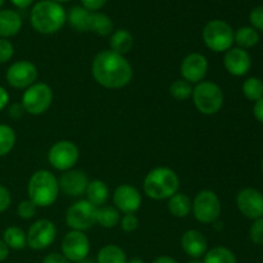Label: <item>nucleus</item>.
I'll return each instance as SVG.
<instances>
[{
	"mask_svg": "<svg viewBox=\"0 0 263 263\" xmlns=\"http://www.w3.org/2000/svg\"><path fill=\"white\" fill-rule=\"evenodd\" d=\"M181 248L193 259H199L208 251L205 236L198 230H187L181 238Z\"/></svg>",
	"mask_w": 263,
	"mask_h": 263,
	"instance_id": "nucleus-19",
	"label": "nucleus"
},
{
	"mask_svg": "<svg viewBox=\"0 0 263 263\" xmlns=\"http://www.w3.org/2000/svg\"><path fill=\"white\" fill-rule=\"evenodd\" d=\"M121 229H122L125 233H133L138 229L139 226V218L136 217L135 213H127V215L123 216L120 221Z\"/></svg>",
	"mask_w": 263,
	"mask_h": 263,
	"instance_id": "nucleus-38",
	"label": "nucleus"
},
{
	"mask_svg": "<svg viewBox=\"0 0 263 263\" xmlns=\"http://www.w3.org/2000/svg\"><path fill=\"white\" fill-rule=\"evenodd\" d=\"M207 72L208 61L200 53L187 54L180 66V73L182 79L190 84H199L207 76Z\"/></svg>",
	"mask_w": 263,
	"mask_h": 263,
	"instance_id": "nucleus-15",
	"label": "nucleus"
},
{
	"mask_svg": "<svg viewBox=\"0 0 263 263\" xmlns=\"http://www.w3.org/2000/svg\"><path fill=\"white\" fill-rule=\"evenodd\" d=\"M53 103V90L44 82H35L25 90L22 95V104L25 112L32 116L44 115Z\"/></svg>",
	"mask_w": 263,
	"mask_h": 263,
	"instance_id": "nucleus-7",
	"label": "nucleus"
},
{
	"mask_svg": "<svg viewBox=\"0 0 263 263\" xmlns=\"http://www.w3.org/2000/svg\"><path fill=\"white\" fill-rule=\"evenodd\" d=\"M3 4H4V0H0V7H2Z\"/></svg>",
	"mask_w": 263,
	"mask_h": 263,
	"instance_id": "nucleus-53",
	"label": "nucleus"
},
{
	"mask_svg": "<svg viewBox=\"0 0 263 263\" xmlns=\"http://www.w3.org/2000/svg\"><path fill=\"white\" fill-rule=\"evenodd\" d=\"M10 203H12L10 192L8 190V187L0 184V213L5 212L10 207Z\"/></svg>",
	"mask_w": 263,
	"mask_h": 263,
	"instance_id": "nucleus-39",
	"label": "nucleus"
},
{
	"mask_svg": "<svg viewBox=\"0 0 263 263\" xmlns=\"http://www.w3.org/2000/svg\"><path fill=\"white\" fill-rule=\"evenodd\" d=\"M91 13L92 12L85 9L84 7H73L67 14V21L69 22L71 27L79 32H90Z\"/></svg>",
	"mask_w": 263,
	"mask_h": 263,
	"instance_id": "nucleus-24",
	"label": "nucleus"
},
{
	"mask_svg": "<svg viewBox=\"0 0 263 263\" xmlns=\"http://www.w3.org/2000/svg\"><path fill=\"white\" fill-rule=\"evenodd\" d=\"M120 211L113 205H102L97 210V223L104 229H115L120 225Z\"/></svg>",
	"mask_w": 263,
	"mask_h": 263,
	"instance_id": "nucleus-27",
	"label": "nucleus"
},
{
	"mask_svg": "<svg viewBox=\"0 0 263 263\" xmlns=\"http://www.w3.org/2000/svg\"><path fill=\"white\" fill-rule=\"evenodd\" d=\"M203 263H238L233 252L226 247H213L204 254Z\"/></svg>",
	"mask_w": 263,
	"mask_h": 263,
	"instance_id": "nucleus-30",
	"label": "nucleus"
},
{
	"mask_svg": "<svg viewBox=\"0 0 263 263\" xmlns=\"http://www.w3.org/2000/svg\"><path fill=\"white\" fill-rule=\"evenodd\" d=\"M51 2H54V3H58V4H61V3H67V2H71V0H51Z\"/></svg>",
	"mask_w": 263,
	"mask_h": 263,
	"instance_id": "nucleus-50",
	"label": "nucleus"
},
{
	"mask_svg": "<svg viewBox=\"0 0 263 263\" xmlns=\"http://www.w3.org/2000/svg\"><path fill=\"white\" fill-rule=\"evenodd\" d=\"M76 263H95L94 261H92V259H82V261H80V262H76Z\"/></svg>",
	"mask_w": 263,
	"mask_h": 263,
	"instance_id": "nucleus-49",
	"label": "nucleus"
},
{
	"mask_svg": "<svg viewBox=\"0 0 263 263\" xmlns=\"http://www.w3.org/2000/svg\"><path fill=\"white\" fill-rule=\"evenodd\" d=\"M167 208H168V212L171 213L174 217L185 218L192 213L193 202L192 199H190L189 195L177 192L176 194H174L168 199Z\"/></svg>",
	"mask_w": 263,
	"mask_h": 263,
	"instance_id": "nucleus-22",
	"label": "nucleus"
},
{
	"mask_svg": "<svg viewBox=\"0 0 263 263\" xmlns=\"http://www.w3.org/2000/svg\"><path fill=\"white\" fill-rule=\"evenodd\" d=\"M261 170H262V172H263V158H262V162H261Z\"/></svg>",
	"mask_w": 263,
	"mask_h": 263,
	"instance_id": "nucleus-52",
	"label": "nucleus"
},
{
	"mask_svg": "<svg viewBox=\"0 0 263 263\" xmlns=\"http://www.w3.org/2000/svg\"><path fill=\"white\" fill-rule=\"evenodd\" d=\"M241 90L247 99L254 103L258 102L263 98V81L258 77H249L243 82Z\"/></svg>",
	"mask_w": 263,
	"mask_h": 263,
	"instance_id": "nucleus-32",
	"label": "nucleus"
},
{
	"mask_svg": "<svg viewBox=\"0 0 263 263\" xmlns=\"http://www.w3.org/2000/svg\"><path fill=\"white\" fill-rule=\"evenodd\" d=\"M58 184L59 189L68 197H81L86 192L89 177L81 170H69L62 174Z\"/></svg>",
	"mask_w": 263,
	"mask_h": 263,
	"instance_id": "nucleus-18",
	"label": "nucleus"
},
{
	"mask_svg": "<svg viewBox=\"0 0 263 263\" xmlns=\"http://www.w3.org/2000/svg\"><path fill=\"white\" fill-rule=\"evenodd\" d=\"M14 54V46L8 39H0V64L10 61Z\"/></svg>",
	"mask_w": 263,
	"mask_h": 263,
	"instance_id": "nucleus-37",
	"label": "nucleus"
},
{
	"mask_svg": "<svg viewBox=\"0 0 263 263\" xmlns=\"http://www.w3.org/2000/svg\"><path fill=\"white\" fill-rule=\"evenodd\" d=\"M223 66L231 76H246L252 67V58L248 51L235 46V48L229 49L225 53Z\"/></svg>",
	"mask_w": 263,
	"mask_h": 263,
	"instance_id": "nucleus-17",
	"label": "nucleus"
},
{
	"mask_svg": "<svg viewBox=\"0 0 263 263\" xmlns=\"http://www.w3.org/2000/svg\"><path fill=\"white\" fill-rule=\"evenodd\" d=\"M17 141L15 131L9 125L0 123V157H4L13 151Z\"/></svg>",
	"mask_w": 263,
	"mask_h": 263,
	"instance_id": "nucleus-31",
	"label": "nucleus"
},
{
	"mask_svg": "<svg viewBox=\"0 0 263 263\" xmlns=\"http://www.w3.org/2000/svg\"><path fill=\"white\" fill-rule=\"evenodd\" d=\"M234 43L244 50L254 48L259 43V32L252 26H243L234 32Z\"/></svg>",
	"mask_w": 263,
	"mask_h": 263,
	"instance_id": "nucleus-25",
	"label": "nucleus"
},
{
	"mask_svg": "<svg viewBox=\"0 0 263 263\" xmlns=\"http://www.w3.org/2000/svg\"><path fill=\"white\" fill-rule=\"evenodd\" d=\"M127 263H145L141 258H131L130 261H127Z\"/></svg>",
	"mask_w": 263,
	"mask_h": 263,
	"instance_id": "nucleus-48",
	"label": "nucleus"
},
{
	"mask_svg": "<svg viewBox=\"0 0 263 263\" xmlns=\"http://www.w3.org/2000/svg\"><path fill=\"white\" fill-rule=\"evenodd\" d=\"M8 256H9V248L3 241V239H0V262L5 261L8 258Z\"/></svg>",
	"mask_w": 263,
	"mask_h": 263,
	"instance_id": "nucleus-45",
	"label": "nucleus"
},
{
	"mask_svg": "<svg viewBox=\"0 0 263 263\" xmlns=\"http://www.w3.org/2000/svg\"><path fill=\"white\" fill-rule=\"evenodd\" d=\"M31 26L43 35H51L61 30L67 21V13L58 3L41 0L31 9Z\"/></svg>",
	"mask_w": 263,
	"mask_h": 263,
	"instance_id": "nucleus-2",
	"label": "nucleus"
},
{
	"mask_svg": "<svg viewBox=\"0 0 263 263\" xmlns=\"http://www.w3.org/2000/svg\"><path fill=\"white\" fill-rule=\"evenodd\" d=\"M193 102L202 115L213 116L221 110L223 105V91L216 82L200 81L193 87Z\"/></svg>",
	"mask_w": 263,
	"mask_h": 263,
	"instance_id": "nucleus-5",
	"label": "nucleus"
},
{
	"mask_svg": "<svg viewBox=\"0 0 263 263\" xmlns=\"http://www.w3.org/2000/svg\"><path fill=\"white\" fill-rule=\"evenodd\" d=\"M27 235V246L33 251H44L54 243L57 238V228L53 221L37 220L30 226Z\"/></svg>",
	"mask_w": 263,
	"mask_h": 263,
	"instance_id": "nucleus-11",
	"label": "nucleus"
},
{
	"mask_svg": "<svg viewBox=\"0 0 263 263\" xmlns=\"http://www.w3.org/2000/svg\"><path fill=\"white\" fill-rule=\"evenodd\" d=\"M80 158V151L73 141L61 140L51 145L48 153V161L51 167L66 172L73 168Z\"/></svg>",
	"mask_w": 263,
	"mask_h": 263,
	"instance_id": "nucleus-10",
	"label": "nucleus"
},
{
	"mask_svg": "<svg viewBox=\"0 0 263 263\" xmlns=\"http://www.w3.org/2000/svg\"><path fill=\"white\" fill-rule=\"evenodd\" d=\"M170 94L176 100H186L192 97L193 86L184 79L176 80L170 85Z\"/></svg>",
	"mask_w": 263,
	"mask_h": 263,
	"instance_id": "nucleus-33",
	"label": "nucleus"
},
{
	"mask_svg": "<svg viewBox=\"0 0 263 263\" xmlns=\"http://www.w3.org/2000/svg\"><path fill=\"white\" fill-rule=\"evenodd\" d=\"M236 205L243 216L249 220L263 217V194L254 187H246L236 195Z\"/></svg>",
	"mask_w": 263,
	"mask_h": 263,
	"instance_id": "nucleus-14",
	"label": "nucleus"
},
{
	"mask_svg": "<svg viewBox=\"0 0 263 263\" xmlns=\"http://www.w3.org/2000/svg\"><path fill=\"white\" fill-rule=\"evenodd\" d=\"M203 43L215 53H226L234 45V30L222 20L207 22L202 31Z\"/></svg>",
	"mask_w": 263,
	"mask_h": 263,
	"instance_id": "nucleus-6",
	"label": "nucleus"
},
{
	"mask_svg": "<svg viewBox=\"0 0 263 263\" xmlns=\"http://www.w3.org/2000/svg\"><path fill=\"white\" fill-rule=\"evenodd\" d=\"M90 32L99 36H108L113 32V22L107 14L99 12L91 13L90 20Z\"/></svg>",
	"mask_w": 263,
	"mask_h": 263,
	"instance_id": "nucleus-29",
	"label": "nucleus"
},
{
	"mask_svg": "<svg viewBox=\"0 0 263 263\" xmlns=\"http://www.w3.org/2000/svg\"><path fill=\"white\" fill-rule=\"evenodd\" d=\"M249 238L254 244L262 246L263 244V217L253 221L249 229Z\"/></svg>",
	"mask_w": 263,
	"mask_h": 263,
	"instance_id": "nucleus-35",
	"label": "nucleus"
},
{
	"mask_svg": "<svg viewBox=\"0 0 263 263\" xmlns=\"http://www.w3.org/2000/svg\"><path fill=\"white\" fill-rule=\"evenodd\" d=\"M253 115L254 117H256V120L263 125V98L262 99H259L258 102L254 103Z\"/></svg>",
	"mask_w": 263,
	"mask_h": 263,
	"instance_id": "nucleus-43",
	"label": "nucleus"
},
{
	"mask_svg": "<svg viewBox=\"0 0 263 263\" xmlns=\"http://www.w3.org/2000/svg\"><path fill=\"white\" fill-rule=\"evenodd\" d=\"M153 263H179V262H177L175 258H172V257L161 256V257H158V258L154 259Z\"/></svg>",
	"mask_w": 263,
	"mask_h": 263,
	"instance_id": "nucleus-47",
	"label": "nucleus"
},
{
	"mask_svg": "<svg viewBox=\"0 0 263 263\" xmlns=\"http://www.w3.org/2000/svg\"><path fill=\"white\" fill-rule=\"evenodd\" d=\"M144 193L154 200L170 199L179 192L180 180L176 172L168 167H156L144 179Z\"/></svg>",
	"mask_w": 263,
	"mask_h": 263,
	"instance_id": "nucleus-3",
	"label": "nucleus"
},
{
	"mask_svg": "<svg viewBox=\"0 0 263 263\" xmlns=\"http://www.w3.org/2000/svg\"><path fill=\"white\" fill-rule=\"evenodd\" d=\"M22 28V17L15 10H0V39H9L17 35Z\"/></svg>",
	"mask_w": 263,
	"mask_h": 263,
	"instance_id": "nucleus-20",
	"label": "nucleus"
},
{
	"mask_svg": "<svg viewBox=\"0 0 263 263\" xmlns=\"http://www.w3.org/2000/svg\"><path fill=\"white\" fill-rule=\"evenodd\" d=\"M97 263H127V257L122 248L116 244H108L98 253Z\"/></svg>",
	"mask_w": 263,
	"mask_h": 263,
	"instance_id": "nucleus-28",
	"label": "nucleus"
},
{
	"mask_svg": "<svg viewBox=\"0 0 263 263\" xmlns=\"http://www.w3.org/2000/svg\"><path fill=\"white\" fill-rule=\"evenodd\" d=\"M90 252V240L82 231L71 230L62 240V254L69 262H80L86 259Z\"/></svg>",
	"mask_w": 263,
	"mask_h": 263,
	"instance_id": "nucleus-13",
	"label": "nucleus"
},
{
	"mask_svg": "<svg viewBox=\"0 0 263 263\" xmlns=\"http://www.w3.org/2000/svg\"><path fill=\"white\" fill-rule=\"evenodd\" d=\"M187 263H203V261H200V259H193L192 258V261H189Z\"/></svg>",
	"mask_w": 263,
	"mask_h": 263,
	"instance_id": "nucleus-51",
	"label": "nucleus"
},
{
	"mask_svg": "<svg viewBox=\"0 0 263 263\" xmlns=\"http://www.w3.org/2000/svg\"><path fill=\"white\" fill-rule=\"evenodd\" d=\"M13 5H15L17 8H21V9H25V8L30 7L33 3V0H10Z\"/></svg>",
	"mask_w": 263,
	"mask_h": 263,
	"instance_id": "nucleus-46",
	"label": "nucleus"
},
{
	"mask_svg": "<svg viewBox=\"0 0 263 263\" xmlns=\"http://www.w3.org/2000/svg\"><path fill=\"white\" fill-rule=\"evenodd\" d=\"M85 195H86L87 202H90L98 208L104 205L107 200L109 199V189H108L107 184L102 180H92L87 184Z\"/></svg>",
	"mask_w": 263,
	"mask_h": 263,
	"instance_id": "nucleus-21",
	"label": "nucleus"
},
{
	"mask_svg": "<svg viewBox=\"0 0 263 263\" xmlns=\"http://www.w3.org/2000/svg\"><path fill=\"white\" fill-rule=\"evenodd\" d=\"M43 263H71L63 254L61 253H50L44 258Z\"/></svg>",
	"mask_w": 263,
	"mask_h": 263,
	"instance_id": "nucleus-42",
	"label": "nucleus"
},
{
	"mask_svg": "<svg viewBox=\"0 0 263 263\" xmlns=\"http://www.w3.org/2000/svg\"><path fill=\"white\" fill-rule=\"evenodd\" d=\"M97 210L95 205L86 199L73 203L66 212V223L71 230L86 231L97 223Z\"/></svg>",
	"mask_w": 263,
	"mask_h": 263,
	"instance_id": "nucleus-9",
	"label": "nucleus"
},
{
	"mask_svg": "<svg viewBox=\"0 0 263 263\" xmlns=\"http://www.w3.org/2000/svg\"><path fill=\"white\" fill-rule=\"evenodd\" d=\"M8 104H9V94L5 87L0 86V110L5 109Z\"/></svg>",
	"mask_w": 263,
	"mask_h": 263,
	"instance_id": "nucleus-44",
	"label": "nucleus"
},
{
	"mask_svg": "<svg viewBox=\"0 0 263 263\" xmlns=\"http://www.w3.org/2000/svg\"><path fill=\"white\" fill-rule=\"evenodd\" d=\"M3 241L9 249L21 251L27 247V235L18 226H8L3 233Z\"/></svg>",
	"mask_w": 263,
	"mask_h": 263,
	"instance_id": "nucleus-26",
	"label": "nucleus"
},
{
	"mask_svg": "<svg viewBox=\"0 0 263 263\" xmlns=\"http://www.w3.org/2000/svg\"><path fill=\"white\" fill-rule=\"evenodd\" d=\"M23 113H25V109H23L22 104H18V103H14V104H12L9 107V109H8V115H9L10 118H13V120H18V118H21L23 116Z\"/></svg>",
	"mask_w": 263,
	"mask_h": 263,
	"instance_id": "nucleus-41",
	"label": "nucleus"
},
{
	"mask_svg": "<svg viewBox=\"0 0 263 263\" xmlns=\"http://www.w3.org/2000/svg\"><path fill=\"white\" fill-rule=\"evenodd\" d=\"M107 2L108 0H81V4L85 9L90 12H98L107 4Z\"/></svg>",
	"mask_w": 263,
	"mask_h": 263,
	"instance_id": "nucleus-40",
	"label": "nucleus"
},
{
	"mask_svg": "<svg viewBox=\"0 0 263 263\" xmlns=\"http://www.w3.org/2000/svg\"><path fill=\"white\" fill-rule=\"evenodd\" d=\"M109 46L112 51L121 54V55H125V54L130 53L134 46L133 35H131L130 31L120 28V30L115 31L110 35Z\"/></svg>",
	"mask_w": 263,
	"mask_h": 263,
	"instance_id": "nucleus-23",
	"label": "nucleus"
},
{
	"mask_svg": "<svg viewBox=\"0 0 263 263\" xmlns=\"http://www.w3.org/2000/svg\"><path fill=\"white\" fill-rule=\"evenodd\" d=\"M37 67L30 61H17L10 64L5 73L7 82L14 89H27L37 80Z\"/></svg>",
	"mask_w": 263,
	"mask_h": 263,
	"instance_id": "nucleus-12",
	"label": "nucleus"
},
{
	"mask_svg": "<svg viewBox=\"0 0 263 263\" xmlns=\"http://www.w3.org/2000/svg\"><path fill=\"white\" fill-rule=\"evenodd\" d=\"M113 203L120 212L127 215V213L138 212L140 210L143 199H141L140 192L135 186L130 184H122L116 187L113 193Z\"/></svg>",
	"mask_w": 263,
	"mask_h": 263,
	"instance_id": "nucleus-16",
	"label": "nucleus"
},
{
	"mask_svg": "<svg viewBox=\"0 0 263 263\" xmlns=\"http://www.w3.org/2000/svg\"><path fill=\"white\" fill-rule=\"evenodd\" d=\"M95 81L107 89H122L133 80L134 71L125 55L109 50H103L95 55L91 64Z\"/></svg>",
	"mask_w": 263,
	"mask_h": 263,
	"instance_id": "nucleus-1",
	"label": "nucleus"
},
{
	"mask_svg": "<svg viewBox=\"0 0 263 263\" xmlns=\"http://www.w3.org/2000/svg\"><path fill=\"white\" fill-rule=\"evenodd\" d=\"M221 200L212 190H202L193 200V215L202 223H215L221 216Z\"/></svg>",
	"mask_w": 263,
	"mask_h": 263,
	"instance_id": "nucleus-8",
	"label": "nucleus"
},
{
	"mask_svg": "<svg viewBox=\"0 0 263 263\" xmlns=\"http://www.w3.org/2000/svg\"><path fill=\"white\" fill-rule=\"evenodd\" d=\"M27 192L28 199L36 207H50L58 199V179L48 170H39L30 177Z\"/></svg>",
	"mask_w": 263,
	"mask_h": 263,
	"instance_id": "nucleus-4",
	"label": "nucleus"
},
{
	"mask_svg": "<svg viewBox=\"0 0 263 263\" xmlns=\"http://www.w3.org/2000/svg\"><path fill=\"white\" fill-rule=\"evenodd\" d=\"M36 210H37V207L30 199H26L18 204L17 213L22 220H31L36 215Z\"/></svg>",
	"mask_w": 263,
	"mask_h": 263,
	"instance_id": "nucleus-34",
	"label": "nucleus"
},
{
	"mask_svg": "<svg viewBox=\"0 0 263 263\" xmlns=\"http://www.w3.org/2000/svg\"><path fill=\"white\" fill-rule=\"evenodd\" d=\"M249 22L251 26L259 32H263V5L253 8L249 13Z\"/></svg>",
	"mask_w": 263,
	"mask_h": 263,
	"instance_id": "nucleus-36",
	"label": "nucleus"
}]
</instances>
